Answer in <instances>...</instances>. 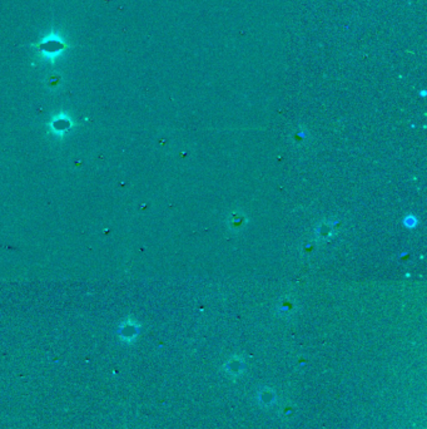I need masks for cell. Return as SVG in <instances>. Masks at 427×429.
<instances>
[{"mask_svg": "<svg viewBox=\"0 0 427 429\" xmlns=\"http://www.w3.org/2000/svg\"><path fill=\"white\" fill-rule=\"evenodd\" d=\"M30 47L34 49V55L36 58L50 65H55L65 53L73 49L72 43H69L61 30L54 27L50 28L38 41L30 43Z\"/></svg>", "mask_w": 427, "mask_h": 429, "instance_id": "obj_1", "label": "cell"}, {"mask_svg": "<svg viewBox=\"0 0 427 429\" xmlns=\"http://www.w3.org/2000/svg\"><path fill=\"white\" fill-rule=\"evenodd\" d=\"M226 369L233 377H238L246 369V363L240 358H233L226 364Z\"/></svg>", "mask_w": 427, "mask_h": 429, "instance_id": "obj_2", "label": "cell"}, {"mask_svg": "<svg viewBox=\"0 0 427 429\" xmlns=\"http://www.w3.org/2000/svg\"><path fill=\"white\" fill-rule=\"evenodd\" d=\"M275 400H276V393L272 390V389L264 388V389H262L260 393H258V402H260L261 404L266 405V407L273 404Z\"/></svg>", "mask_w": 427, "mask_h": 429, "instance_id": "obj_3", "label": "cell"}, {"mask_svg": "<svg viewBox=\"0 0 427 429\" xmlns=\"http://www.w3.org/2000/svg\"><path fill=\"white\" fill-rule=\"evenodd\" d=\"M229 223H230L229 226L235 227V229H238V227L243 226V223H244V217H243V215H241V214H235V215L232 216V217H230Z\"/></svg>", "mask_w": 427, "mask_h": 429, "instance_id": "obj_4", "label": "cell"}]
</instances>
